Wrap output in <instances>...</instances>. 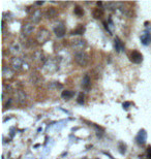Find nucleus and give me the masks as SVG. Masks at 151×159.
Instances as JSON below:
<instances>
[{
  "label": "nucleus",
  "mask_w": 151,
  "mask_h": 159,
  "mask_svg": "<svg viewBox=\"0 0 151 159\" xmlns=\"http://www.w3.org/2000/svg\"><path fill=\"white\" fill-rule=\"evenodd\" d=\"M75 60L76 62L78 63L80 66H87V64L89 63V55L87 54L86 52L80 51V52H76L75 54Z\"/></svg>",
  "instance_id": "obj_1"
},
{
  "label": "nucleus",
  "mask_w": 151,
  "mask_h": 159,
  "mask_svg": "<svg viewBox=\"0 0 151 159\" xmlns=\"http://www.w3.org/2000/svg\"><path fill=\"white\" fill-rule=\"evenodd\" d=\"M50 37H51V33L49 32L47 29H45V28L39 30L37 34H36V39L39 43H46V41H48L50 39Z\"/></svg>",
  "instance_id": "obj_2"
},
{
  "label": "nucleus",
  "mask_w": 151,
  "mask_h": 159,
  "mask_svg": "<svg viewBox=\"0 0 151 159\" xmlns=\"http://www.w3.org/2000/svg\"><path fill=\"white\" fill-rule=\"evenodd\" d=\"M70 46L77 52H80V51H83V48L86 46V41H84V39L77 38V39H73V41H70Z\"/></svg>",
  "instance_id": "obj_3"
},
{
  "label": "nucleus",
  "mask_w": 151,
  "mask_h": 159,
  "mask_svg": "<svg viewBox=\"0 0 151 159\" xmlns=\"http://www.w3.org/2000/svg\"><path fill=\"white\" fill-rule=\"evenodd\" d=\"M45 69L48 71V73H54V71H56L57 68H58V66H57L56 64V61L53 59H50L48 60L46 63H45Z\"/></svg>",
  "instance_id": "obj_4"
},
{
  "label": "nucleus",
  "mask_w": 151,
  "mask_h": 159,
  "mask_svg": "<svg viewBox=\"0 0 151 159\" xmlns=\"http://www.w3.org/2000/svg\"><path fill=\"white\" fill-rule=\"evenodd\" d=\"M22 65H23V61H22L21 58L19 57H14L11 58V67L14 70H19L21 69Z\"/></svg>",
  "instance_id": "obj_5"
},
{
  "label": "nucleus",
  "mask_w": 151,
  "mask_h": 159,
  "mask_svg": "<svg viewBox=\"0 0 151 159\" xmlns=\"http://www.w3.org/2000/svg\"><path fill=\"white\" fill-rule=\"evenodd\" d=\"M136 140H137V143L139 145H144L146 143V140H147V132L144 129H141L138 133Z\"/></svg>",
  "instance_id": "obj_6"
},
{
  "label": "nucleus",
  "mask_w": 151,
  "mask_h": 159,
  "mask_svg": "<svg viewBox=\"0 0 151 159\" xmlns=\"http://www.w3.org/2000/svg\"><path fill=\"white\" fill-rule=\"evenodd\" d=\"M130 60H132L134 63H141L142 62V60H143V56H142V54H141L140 52L138 51H134L130 54Z\"/></svg>",
  "instance_id": "obj_7"
},
{
  "label": "nucleus",
  "mask_w": 151,
  "mask_h": 159,
  "mask_svg": "<svg viewBox=\"0 0 151 159\" xmlns=\"http://www.w3.org/2000/svg\"><path fill=\"white\" fill-rule=\"evenodd\" d=\"M54 32L56 34L57 37H62L65 34V27L63 24H58L56 27L54 28Z\"/></svg>",
  "instance_id": "obj_8"
},
{
  "label": "nucleus",
  "mask_w": 151,
  "mask_h": 159,
  "mask_svg": "<svg viewBox=\"0 0 151 159\" xmlns=\"http://www.w3.org/2000/svg\"><path fill=\"white\" fill-rule=\"evenodd\" d=\"M2 75L4 79H11V77L14 76V70L11 69L9 66H3L2 68Z\"/></svg>",
  "instance_id": "obj_9"
},
{
  "label": "nucleus",
  "mask_w": 151,
  "mask_h": 159,
  "mask_svg": "<svg viewBox=\"0 0 151 159\" xmlns=\"http://www.w3.org/2000/svg\"><path fill=\"white\" fill-rule=\"evenodd\" d=\"M90 85H91V79H90L89 75L86 73V75L83 77V80H82V87H83L84 89L88 90Z\"/></svg>",
  "instance_id": "obj_10"
},
{
  "label": "nucleus",
  "mask_w": 151,
  "mask_h": 159,
  "mask_svg": "<svg viewBox=\"0 0 151 159\" xmlns=\"http://www.w3.org/2000/svg\"><path fill=\"white\" fill-rule=\"evenodd\" d=\"M41 19V11H35L32 13L31 17H30V20L33 22V23H38Z\"/></svg>",
  "instance_id": "obj_11"
},
{
  "label": "nucleus",
  "mask_w": 151,
  "mask_h": 159,
  "mask_svg": "<svg viewBox=\"0 0 151 159\" xmlns=\"http://www.w3.org/2000/svg\"><path fill=\"white\" fill-rule=\"evenodd\" d=\"M115 50H116V52L124 51V45L118 36L115 37Z\"/></svg>",
  "instance_id": "obj_12"
},
{
  "label": "nucleus",
  "mask_w": 151,
  "mask_h": 159,
  "mask_svg": "<svg viewBox=\"0 0 151 159\" xmlns=\"http://www.w3.org/2000/svg\"><path fill=\"white\" fill-rule=\"evenodd\" d=\"M33 29H34V26L32 24H30V23H27V24H24L23 25V27H22V30H23V33L26 35L30 34V33L32 32Z\"/></svg>",
  "instance_id": "obj_13"
},
{
  "label": "nucleus",
  "mask_w": 151,
  "mask_h": 159,
  "mask_svg": "<svg viewBox=\"0 0 151 159\" xmlns=\"http://www.w3.org/2000/svg\"><path fill=\"white\" fill-rule=\"evenodd\" d=\"M141 41H142V43L145 45V46L151 43V34L150 33L146 32V33H144L143 35H141Z\"/></svg>",
  "instance_id": "obj_14"
},
{
  "label": "nucleus",
  "mask_w": 151,
  "mask_h": 159,
  "mask_svg": "<svg viewBox=\"0 0 151 159\" xmlns=\"http://www.w3.org/2000/svg\"><path fill=\"white\" fill-rule=\"evenodd\" d=\"M45 15H46V18H48V19H53L57 16V11L54 7H49L46 11Z\"/></svg>",
  "instance_id": "obj_15"
},
{
  "label": "nucleus",
  "mask_w": 151,
  "mask_h": 159,
  "mask_svg": "<svg viewBox=\"0 0 151 159\" xmlns=\"http://www.w3.org/2000/svg\"><path fill=\"white\" fill-rule=\"evenodd\" d=\"M73 95H75V92L73 91H70V90H65V91H63L61 93V96L62 98H64V99H70L71 97H73Z\"/></svg>",
  "instance_id": "obj_16"
},
{
  "label": "nucleus",
  "mask_w": 151,
  "mask_h": 159,
  "mask_svg": "<svg viewBox=\"0 0 151 159\" xmlns=\"http://www.w3.org/2000/svg\"><path fill=\"white\" fill-rule=\"evenodd\" d=\"M92 16L94 19H100L104 16V11L100 8H95L94 11H92Z\"/></svg>",
  "instance_id": "obj_17"
},
{
  "label": "nucleus",
  "mask_w": 151,
  "mask_h": 159,
  "mask_svg": "<svg viewBox=\"0 0 151 159\" xmlns=\"http://www.w3.org/2000/svg\"><path fill=\"white\" fill-rule=\"evenodd\" d=\"M17 96H18V101H19L20 103H24L25 101H26V95H25V93L23 91H18V93H17Z\"/></svg>",
  "instance_id": "obj_18"
},
{
  "label": "nucleus",
  "mask_w": 151,
  "mask_h": 159,
  "mask_svg": "<svg viewBox=\"0 0 151 159\" xmlns=\"http://www.w3.org/2000/svg\"><path fill=\"white\" fill-rule=\"evenodd\" d=\"M85 32V27H84L83 25H81V26H79L77 29H75V30H73L71 31V33L70 34H83V33Z\"/></svg>",
  "instance_id": "obj_19"
},
{
  "label": "nucleus",
  "mask_w": 151,
  "mask_h": 159,
  "mask_svg": "<svg viewBox=\"0 0 151 159\" xmlns=\"http://www.w3.org/2000/svg\"><path fill=\"white\" fill-rule=\"evenodd\" d=\"M30 81L32 82V84H35V85H36V84H38L41 81V79L37 73H34V75H32V76L30 77Z\"/></svg>",
  "instance_id": "obj_20"
},
{
  "label": "nucleus",
  "mask_w": 151,
  "mask_h": 159,
  "mask_svg": "<svg viewBox=\"0 0 151 159\" xmlns=\"http://www.w3.org/2000/svg\"><path fill=\"white\" fill-rule=\"evenodd\" d=\"M33 59L34 60H43V53L39 51H35L34 53H33Z\"/></svg>",
  "instance_id": "obj_21"
},
{
  "label": "nucleus",
  "mask_w": 151,
  "mask_h": 159,
  "mask_svg": "<svg viewBox=\"0 0 151 159\" xmlns=\"http://www.w3.org/2000/svg\"><path fill=\"white\" fill-rule=\"evenodd\" d=\"M75 14L77 15L78 17H81V16H83L84 15V11H83V8L82 7H80V6H76L75 7Z\"/></svg>",
  "instance_id": "obj_22"
},
{
  "label": "nucleus",
  "mask_w": 151,
  "mask_h": 159,
  "mask_svg": "<svg viewBox=\"0 0 151 159\" xmlns=\"http://www.w3.org/2000/svg\"><path fill=\"white\" fill-rule=\"evenodd\" d=\"M11 51L13 52V53H19L20 52V46H19V43H14V45H11Z\"/></svg>",
  "instance_id": "obj_23"
},
{
  "label": "nucleus",
  "mask_w": 151,
  "mask_h": 159,
  "mask_svg": "<svg viewBox=\"0 0 151 159\" xmlns=\"http://www.w3.org/2000/svg\"><path fill=\"white\" fill-rule=\"evenodd\" d=\"M78 103L79 104H83L84 103V95L83 94H80L78 97Z\"/></svg>",
  "instance_id": "obj_24"
},
{
  "label": "nucleus",
  "mask_w": 151,
  "mask_h": 159,
  "mask_svg": "<svg viewBox=\"0 0 151 159\" xmlns=\"http://www.w3.org/2000/svg\"><path fill=\"white\" fill-rule=\"evenodd\" d=\"M106 5H107V7H109V9L110 11H112L114 8V6L116 5V3H111V2H109V3H106Z\"/></svg>",
  "instance_id": "obj_25"
},
{
  "label": "nucleus",
  "mask_w": 151,
  "mask_h": 159,
  "mask_svg": "<svg viewBox=\"0 0 151 159\" xmlns=\"http://www.w3.org/2000/svg\"><path fill=\"white\" fill-rule=\"evenodd\" d=\"M130 102H124V103H123V108H124V110H127V108H127V106H128V105H130Z\"/></svg>",
  "instance_id": "obj_26"
},
{
  "label": "nucleus",
  "mask_w": 151,
  "mask_h": 159,
  "mask_svg": "<svg viewBox=\"0 0 151 159\" xmlns=\"http://www.w3.org/2000/svg\"><path fill=\"white\" fill-rule=\"evenodd\" d=\"M35 4H37V5H43V1H41H41H39V2H35Z\"/></svg>",
  "instance_id": "obj_27"
},
{
  "label": "nucleus",
  "mask_w": 151,
  "mask_h": 159,
  "mask_svg": "<svg viewBox=\"0 0 151 159\" xmlns=\"http://www.w3.org/2000/svg\"><path fill=\"white\" fill-rule=\"evenodd\" d=\"M148 156H149V158L151 159V149L148 151Z\"/></svg>",
  "instance_id": "obj_28"
}]
</instances>
